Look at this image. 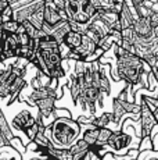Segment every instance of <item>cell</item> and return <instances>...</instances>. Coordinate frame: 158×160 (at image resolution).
<instances>
[{"mask_svg":"<svg viewBox=\"0 0 158 160\" xmlns=\"http://www.w3.org/2000/svg\"><path fill=\"white\" fill-rule=\"evenodd\" d=\"M29 22H31L33 27H36L38 29H42V27H43V24H44V10L43 8L36 11V13L29 18Z\"/></svg>","mask_w":158,"mask_h":160,"instance_id":"17","label":"cell"},{"mask_svg":"<svg viewBox=\"0 0 158 160\" xmlns=\"http://www.w3.org/2000/svg\"><path fill=\"white\" fill-rule=\"evenodd\" d=\"M108 64H101L100 63V92L105 96L111 95V82L110 77H108Z\"/></svg>","mask_w":158,"mask_h":160,"instance_id":"10","label":"cell"},{"mask_svg":"<svg viewBox=\"0 0 158 160\" xmlns=\"http://www.w3.org/2000/svg\"><path fill=\"white\" fill-rule=\"evenodd\" d=\"M140 127H142V139L144 138H150L153 134L154 128L158 124L156 114L153 113V110L148 107L147 102L144 100V96H142L140 99Z\"/></svg>","mask_w":158,"mask_h":160,"instance_id":"2","label":"cell"},{"mask_svg":"<svg viewBox=\"0 0 158 160\" xmlns=\"http://www.w3.org/2000/svg\"><path fill=\"white\" fill-rule=\"evenodd\" d=\"M99 135H100V128L90 124V127H86V130L82 132V139L86 141L92 148H95L97 145V141H99Z\"/></svg>","mask_w":158,"mask_h":160,"instance_id":"12","label":"cell"},{"mask_svg":"<svg viewBox=\"0 0 158 160\" xmlns=\"http://www.w3.org/2000/svg\"><path fill=\"white\" fill-rule=\"evenodd\" d=\"M148 21H150V24H151V27H153V28L158 27V13H153V14H151V17L148 18Z\"/></svg>","mask_w":158,"mask_h":160,"instance_id":"22","label":"cell"},{"mask_svg":"<svg viewBox=\"0 0 158 160\" xmlns=\"http://www.w3.org/2000/svg\"><path fill=\"white\" fill-rule=\"evenodd\" d=\"M144 100L147 102L148 107L153 110V113L156 114V118H157V121H158V99H157V98L147 96V95H144Z\"/></svg>","mask_w":158,"mask_h":160,"instance_id":"20","label":"cell"},{"mask_svg":"<svg viewBox=\"0 0 158 160\" xmlns=\"http://www.w3.org/2000/svg\"><path fill=\"white\" fill-rule=\"evenodd\" d=\"M44 134L56 149H71L82 138V127L72 117H60L49 125Z\"/></svg>","mask_w":158,"mask_h":160,"instance_id":"1","label":"cell"},{"mask_svg":"<svg viewBox=\"0 0 158 160\" xmlns=\"http://www.w3.org/2000/svg\"><path fill=\"white\" fill-rule=\"evenodd\" d=\"M156 98H157V99H158V95H157V96H156Z\"/></svg>","mask_w":158,"mask_h":160,"instance_id":"26","label":"cell"},{"mask_svg":"<svg viewBox=\"0 0 158 160\" xmlns=\"http://www.w3.org/2000/svg\"><path fill=\"white\" fill-rule=\"evenodd\" d=\"M44 22L51 27H56L64 20H68V15L64 10H60L51 0H46L44 3Z\"/></svg>","mask_w":158,"mask_h":160,"instance_id":"5","label":"cell"},{"mask_svg":"<svg viewBox=\"0 0 158 160\" xmlns=\"http://www.w3.org/2000/svg\"><path fill=\"white\" fill-rule=\"evenodd\" d=\"M14 20V8L13 6H10V7H7L6 10L2 11V24H6L8 22V21Z\"/></svg>","mask_w":158,"mask_h":160,"instance_id":"21","label":"cell"},{"mask_svg":"<svg viewBox=\"0 0 158 160\" xmlns=\"http://www.w3.org/2000/svg\"><path fill=\"white\" fill-rule=\"evenodd\" d=\"M93 6L97 8V13L100 10H112L114 11V2L112 0H90Z\"/></svg>","mask_w":158,"mask_h":160,"instance_id":"18","label":"cell"},{"mask_svg":"<svg viewBox=\"0 0 158 160\" xmlns=\"http://www.w3.org/2000/svg\"><path fill=\"white\" fill-rule=\"evenodd\" d=\"M110 33H111V28L99 17V15H96V17H93L92 20H90L86 35H89L97 45L100 43L101 39H104L105 36H108Z\"/></svg>","mask_w":158,"mask_h":160,"instance_id":"4","label":"cell"},{"mask_svg":"<svg viewBox=\"0 0 158 160\" xmlns=\"http://www.w3.org/2000/svg\"><path fill=\"white\" fill-rule=\"evenodd\" d=\"M36 122H38V117L35 118V117L29 113V110H22V112H20L18 114L14 116L13 120H11L13 128H16L18 131H22V132H25L26 130L33 127Z\"/></svg>","mask_w":158,"mask_h":160,"instance_id":"6","label":"cell"},{"mask_svg":"<svg viewBox=\"0 0 158 160\" xmlns=\"http://www.w3.org/2000/svg\"><path fill=\"white\" fill-rule=\"evenodd\" d=\"M69 91H71L72 102L75 104H78L79 98H81V95H82V84L75 74L71 75V79H69Z\"/></svg>","mask_w":158,"mask_h":160,"instance_id":"13","label":"cell"},{"mask_svg":"<svg viewBox=\"0 0 158 160\" xmlns=\"http://www.w3.org/2000/svg\"><path fill=\"white\" fill-rule=\"evenodd\" d=\"M60 10H64L65 11V7H67V0H51Z\"/></svg>","mask_w":158,"mask_h":160,"instance_id":"23","label":"cell"},{"mask_svg":"<svg viewBox=\"0 0 158 160\" xmlns=\"http://www.w3.org/2000/svg\"><path fill=\"white\" fill-rule=\"evenodd\" d=\"M111 121H114V114H112V112L103 113L101 116L92 117V120H89L90 124L95 125L97 128H108V125H110Z\"/></svg>","mask_w":158,"mask_h":160,"instance_id":"14","label":"cell"},{"mask_svg":"<svg viewBox=\"0 0 158 160\" xmlns=\"http://www.w3.org/2000/svg\"><path fill=\"white\" fill-rule=\"evenodd\" d=\"M112 114H114V122H117V124H119L121 121H122V117L126 114V110L123 109V106L121 104L119 99L118 98H114L112 99Z\"/></svg>","mask_w":158,"mask_h":160,"instance_id":"15","label":"cell"},{"mask_svg":"<svg viewBox=\"0 0 158 160\" xmlns=\"http://www.w3.org/2000/svg\"><path fill=\"white\" fill-rule=\"evenodd\" d=\"M83 36L85 35H82V33L75 32V31H71V32L65 36L64 45H67L72 52H74V50H77V49H79L82 46V43H83Z\"/></svg>","mask_w":158,"mask_h":160,"instance_id":"11","label":"cell"},{"mask_svg":"<svg viewBox=\"0 0 158 160\" xmlns=\"http://www.w3.org/2000/svg\"><path fill=\"white\" fill-rule=\"evenodd\" d=\"M21 24L17 20H11L6 24H2V31H6L8 35H16Z\"/></svg>","mask_w":158,"mask_h":160,"instance_id":"19","label":"cell"},{"mask_svg":"<svg viewBox=\"0 0 158 160\" xmlns=\"http://www.w3.org/2000/svg\"><path fill=\"white\" fill-rule=\"evenodd\" d=\"M90 152H92V150H90ZM85 160H92V156H90V153L86 156V159H85Z\"/></svg>","mask_w":158,"mask_h":160,"instance_id":"25","label":"cell"},{"mask_svg":"<svg viewBox=\"0 0 158 160\" xmlns=\"http://www.w3.org/2000/svg\"><path fill=\"white\" fill-rule=\"evenodd\" d=\"M16 36H17L18 43H20L21 48H26V46H31L32 38L28 35V32H26V28H25V25H24V24H21V25H20V28H18Z\"/></svg>","mask_w":158,"mask_h":160,"instance_id":"16","label":"cell"},{"mask_svg":"<svg viewBox=\"0 0 158 160\" xmlns=\"http://www.w3.org/2000/svg\"><path fill=\"white\" fill-rule=\"evenodd\" d=\"M69 150H71L72 160H85L86 156L90 153V150H92V146L81 138Z\"/></svg>","mask_w":158,"mask_h":160,"instance_id":"9","label":"cell"},{"mask_svg":"<svg viewBox=\"0 0 158 160\" xmlns=\"http://www.w3.org/2000/svg\"><path fill=\"white\" fill-rule=\"evenodd\" d=\"M0 139H2V146H11V142L14 139L13 131H11V127L8 125L7 118H6L4 114L0 116Z\"/></svg>","mask_w":158,"mask_h":160,"instance_id":"8","label":"cell"},{"mask_svg":"<svg viewBox=\"0 0 158 160\" xmlns=\"http://www.w3.org/2000/svg\"><path fill=\"white\" fill-rule=\"evenodd\" d=\"M107 148L112 155H128L132 150V137L125 131H114Z\"/></svg>","mask_w":158,"mask_h":160,"instance_id":"3","label":"cell"},{"mask_svg":"<svg viewBox=\"0 0 158 160\" xmlns=\"http://www.w3.org/2000/svg\"><path fill=\"white\" fill-rule=\"evenodd\" d=\"M151 74H153L154 78H156L157 82H158V60H157V63L153 66V71H151Z\"/></svg>","mask_w":158,"mask_h":160,"instance_id":"24","label":"cell"},{"mask_svg":"<svg viewBox=\"0 0 158 160\" xmlns=\"http://www.w3.org/2000/svg\"><path fill=\"white\" fill-rule=\"evenodd\" d=\"M133 31L142 39H151L154 38V28L151 27L148 18H136L133 24Z\"/></svg>","mask_w":158,"mask_h":160,"instance_id":"7","label":"cell"}]
</instances>
